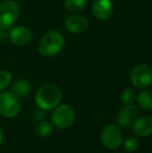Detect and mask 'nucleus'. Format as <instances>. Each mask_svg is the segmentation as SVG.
Here are the masks:
<instances>
[{
	"label": "nucleus",
	"instance_id": "f3484780",
	"mask_svg": "<svg viewBox=\"0 0 152 153\" xmlns=\"http://www.w3.org/2000/svg\"><path fill=\"white\" fill-rule=\"evenodd\" d=\"M139 146H140V141H139L136 135V137H133V135L128 137L127 139L125 140V142H124V150H125L126 152L136 151L139 148Z\"/></svg>",
	"mask_w": 152,
	"mask_h": 153
},
{
	"label": "nucleus",
	"instance_id": "423d86ee",
	"mask_svg": "<svg viewBox=\"0 0 152 153\" xmlns=\"http://www.w3.org/2000/svg\"><path fill=\"white\" fill-rule=\"evenodd\" d=\"M151 69L145 64L136 65L130 73V80L132 85L139 90L146 89L147 87H149L151 83Z\"/></svg>",
	"mask_w": 152,
	"mask_h": 153
},
{
	"label": "nucleus",
	"instance_id": "f03ea898",
	"mask_svg": "<svg viewBox=\"0 0 152 153\" xmlns=\"http://www.w3.org/2000/svg\"><path fill=\"white\" fill-rule=\"evenodd\" d=\"M65 46V39L59 31H49L41 39L39 43V51L43 56L50 57L61 52Z\"/></svg>",
	"mask_w": 152,
	"mask_h": 153
},
{
	"label": "nucleus",
	"instance_id": "1a4fd4ad",
	"mask_svg": "<svg viewBox=\"0 0 152 153\" xmlns=\"http://www.w3.org/2000/svg\"><path fill=\"white\" fill-rule=\"evenodd\" d=\"M139 116V108L134 104L124 105L117 115V122L120 126L127 127L134 122Z\"/></svg>",
	"mask_w": 152,
	"mask_h": 153
},
{
	"label": "nucleus",
	"instance_id": "9d476101",
	"mask_svg": "<svg viewBox=\"0 0 152 153\" xmlns=\"http://www.w3.org/2000/svg\"><path fill=\"white\" fill-rule=\"evenodd\" d=\"M10 40L14 45L24 46L31 42L33 32L25 26H16L10 32Z\"/></svg>",
	"mask_w": 152,
	"mask_h": 153
},
{
	"label": "nucleus",
	"instance_id": "9b49d317",
	"mask_svg": "<svg viewBox=\"0 0 152 153\" xmlns=\"http://www.w3.org/2000/svg\"><path fill=\"white\" fill-rule=\"evenodd\" d=\"M131 125L132 131L136 137H148L152 132V118L149 116L136 118Z\"/></svg>",
	"mask_w": 152,
	"mask_h": 153
},
{
	"label": "nucleus",
	"instance_id": "f257e3e1",
	"mask_svg": "<svg viewBox=\"0 0 152 153\" xmlns=\"http://www.w3.org/2000/svg\"><path fill=\"white\" fill-rule=\"evenodd\" d=\"M62 92L59 87L51 83L44 85L38 90L36 95V102L43 111H50L55 108L61 103Z\"/></svg>",
	"mask_w": 152,
	"mask_h": 153
},
{
	"label": "nucleus",
	"instance_id": "2eb2a0df",
	"mask_svg": "<svg viewBox=\"0 0 152 153\" xmlns=\"http://www.w3.org/2000/svg\"><path fill=\"white\" fill-rule=\"evenodd\" d=\"M65 6L70 12H81L87 6V0H65Z\"/></svg>",
	"mask_w": 152,
	"mask_h": 153
},
{
	"label": "nucleus",
	"instance_id": "4468645a",
	"mask_svg": "<svg viewBox=\"0 0 152 153\" xmlns=\"http://www.w3.org/2000/svg\"><path fill=\"white\" fill-rule=\"evenodd\" d=\"M13 93L16 94L18 97H25L30 93V85L25 80H17L12 85Z\"/></svg>",
	"mask_w": 152,
	"mask_h": 153
},
{
	"label": "nucleus",
	"instance_id": "20e7f679",
	"mask_svg": "<svg viewBox=\"0 0 152 153\" xmlns=\"http://www.w3.org/2000/svg\"><path fill=\"white\" fill-rule=\"evenodd\" d=\"M75 120V111L68 104L57 105L52 114V123L56 128H69Z\"/></svg>",
	"mask_w": 152,
	"mask_h": 153
},
{
	"label": "nucleus",
	"instance_id": "39448f33",
	"mask_svg": "<svg viewBox=\"0 0 152 153\" xmlns=\"http://www.w3.org/2000/svg\"><path fill=\"white\" fill-rule=\"evenodd\" d=\"M20 111V101L13 92L0 94V115L5 118H14Z\"/></svg>",
	"mask_w": 152,
	"mask_h": 153
},
{
	"label": "nucleus",
	"instance_id": "7ed1b4c3",
	"mask_svg": "<svg viewBox=\"0 0 152 153\" xmlns=\"http://www.w3.org/2000/svg\"><path fill=\"white\" fill-rule=\"evenodd\" d=\"M20 15V6L14 1L0 3V29H8L15 24Z\"/></svg>",
	"mask_w": 152,
	"mask_h": 153
},
{
	"label": "nucleus",
	"instance_id": "6e6552de",
	"mask_svg": "<svg viewBox=\"0 0 152 153\" xmlns=\"http://www.w3.org/2000/svg\"><path fill=\"white\" fill-rule=\"evenodd\" d=\"M114 10L112 0H94L92 3V12L98 20H108L110 18Z\"/></svg>",
	"mask_w": 152,
	"mask_h": 153
},
{
	"label": "nucleus",
	"instance_id": "dca6fc26",
	"mask_svg": "<svg viewBox=\"0 0 152 153\" xmlns=\"http://www.w3.org/2000/svg\"><path fill=\"white\" fill-rule=\"evenodd\" d=\"M136 92L133 91V89H130L127 88L125 89L121 94V101L124 105L127 104H133V102L136 101Z\"/></svg>",
	"mask_w": 152,
	"mask_h": 153
},
{
	"label": "nucleus",
	"instance_id": "ddd939ff",
	"mask_svg": "<svg viewBox=\"0 0 152 153\" xmlns=\"http://www.w3.org/2000/svg\"><path fill=\"white\" fill-rule=\"evenodd\" d=\"M138 103L143 109L150 111L152 109V94L149 90H144L136 97Z\"/></svg>",
	"mask_w": 152,
	"mask_h": 153
},
{
	"label": "nucleus",
	"instance_id": "f8f14e48",
	"mask_svg": "<svg viewBox=\"0 0 152 153\" xmlns=\"http://www.w3.org/2000/svg\"><path fill=\"white\" fill-rule=\"evenodd\" d=\"M65 27L68 31L72 33H79L87 29V20L80 15H72L66 19Z\"/></svg>",
	"mask_w": 152,
	"mask_h": 153
},
{
	"label": "nucleus",
	"instance_id": "6ab92c4d",
	"mask_svg": "<svg viewBox=\"0 0 152 153\" xmlns=\"http://www.w3.org/2000/svg\"><path fill=\"white\" fill-rule=\"evenodd\" d=\"M12 82V74L6 70L0 71V91L6 89Z\"/></svg>",
	"mask_w": 152,
	"mask_h": 153
},
{
	"label": "nucleus",
	"instance_id": "0eeeda50",
	"mask_svg": "<svg viewBox=\"0 0 152 153\" xmlns=\"http://www.w3.org/2000/svg\"><path fill=\"white\" fill-rule=\"evenodd\" d=\"M100 137L104 147L110 150L117 149L123 142V134L121 132V129L115 124L106 125L102 130Z\"/></svg>",
	"mask_w": 152,
	"mask_h": 153
},
{
	"label": "nucleus",
	"instance_id": "a211bd4d",
	"mask_svg": "<svg viewBox=\"0 0 152 153\" xmlns=\"http://www.w3.org/2000/svg\"><path fill=\"white\" fill-rule=\"evenodd\" d=\"M51 131H52V126L48 121H41L36 127V132L39 137H46Z\"/></svg>",
	"mask_w": 152,
	"mask_h": 153
},
{
	"label": "nucleus",
	"instance_id": "aec40b11",
	"mask_svg": "<svg viewBox=\"0 0 152 153\" xmlns=\"http://www.w3.org/2000/svg\"><path fill=\"white\" fill-rule=\"evenodd\" d=\"M2 137H3V134H2V130H1V128H0V144H1V142H2Z\"/></svg>",
	"mask_w": 152,
	"mask_h": 153
}]
</instances>
